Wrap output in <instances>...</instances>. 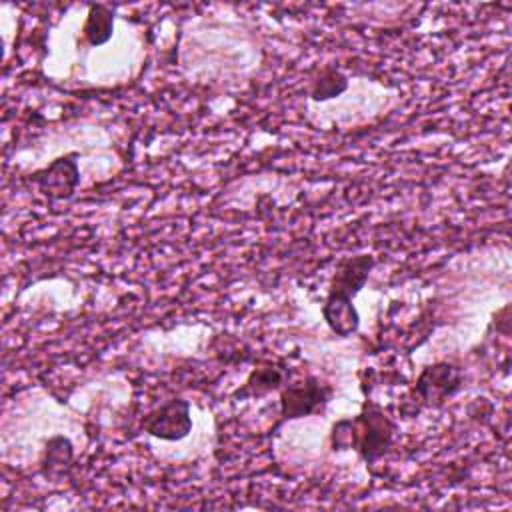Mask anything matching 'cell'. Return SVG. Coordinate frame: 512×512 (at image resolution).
<instances>
[{
  "label": "cell",
  "instance_id": "obj_8",
  "mask_svg": "<svg viewBox=\"0 0 512 512\" xmlns=\"http://www.w3.org/2000/svg\"><path fill=\"white\" fill-rule=\"evenodd\" d=\"M72 458H74V450L68 438L64 436H54L46 442L42 458H40V468L42 474L48 478H58L62 474L68 472V468L72 466Z\"/></svg>",
  "mask_w": 512,
  "mask_h": 512
},
{
  "label": "cell",
  "instance_id": "obj_9",
  "mask_svg": "<svg viewBox=\"0 0 512 512\" xmlns=\"http://www.w3.org/2000/svg\"><path fill=\"white\" fill-rule=\"evenodd\" d=\"M114 32V10L106 4H90L82 34L88 44L102 46L112 38Z\"/></svg>",
  "mask_w": 512,
  "mask_h": 512
},
{
  "label": "cell",
  "instance_id": "obj_2",
  "mask_svg": "<svg viewBox=\"0 0 512 512\" xmlns=\"http://www.w3.org/2000/svg\"><path fill=\"white\" fill-rule=\"evenodd\" d=\"M332 398V386L316 376H306L298 384H288L280 392V416L284 420L304 418L322 410Z\"/></svg>",
  "mask_w": 512,
  "mask_h": 512
},
{
  "label": "cell",
  "instance_id": "obj_4",
  "mask_svg": "<svg viewBox=\"0 0 512 512\" xmlns=\"http://www.w3.org/2000/svg\"><path fill=\"white\" fill-rule=\"evenodd\" d=\"M462 386V370L450 362H434L426 366L414 384V394L422 404L438 408L452 398Z\"/></svg>",
  "mask_w": 512,
  "mask_h": 512
},
{
  "label": "cell",
  "instance_id": "obj_10",
  "mask_svg": "<svg viewBox=\"0 0 512 512\" xmlns=\"http://www.w3.org/2000/svg\"><path fill=\"white\" fill-rule=\"evenodd\" d=\"M280 384H282V372L278 368H272V366L256 368L250 372L244 386L236 392V398H254V396L258 398L272 390H278Z\"/></svg>",
  "mask_w": 512,
  "mask_h": 512
},
{
  "label": "cell",
  "instance_id": "obj_3",
  "mask_svg": "<svg viewBox=\"0 0 512 512\" xmlns=\"http://www.w3.org/2000/svg\"><path fill=\"white\" fill-rule=\"evenodd\" d=\"M30 182L50 200H68L74 196L80 182L78 170V152L64 154L52 160L46 168H40L30 174Z\"/></svg>",
  "mask_w": 512,
  "mask_h": 512
},
{
  "label": "cell",
  "instance_id": "obj_6",
  "mask_svg": "<svg viewBox=\"0 0 512 512\" xmlns=\"http://www.w3.org/2000/svg\"><path fill=\"white\" fill-rule=\"evenodd\" d=\"M372 268H374V256L370 254H356V256L342 258L334 270L326 298L352 302V298L364 288Z\"/></svg>",
  "mask_w": 512,
  "mask_h": 512
},
{
  "label": "cell",
  "instance_id": "obj_5",
  "mask_svg": "<svg viewBox=\"0 0 512 512\" xmlns=\"http://www.w3.org/2000/svg\"><path fill=\"white\" fill-rule=\"evenodd\" d=\"M142 428L154 438L160 440H182L192 430V416H190V402L184 398H172L160 408L148 412L142 418Z\"/></svg>",
  "mask_w": 512,
  "mask_h": 512
},
{
  "label": "cell",
  "instance_id": "obj_1",
  "mask_svg": "<svg viewBox=\"0 0 512 512\" xmlns=\"http://www.w3.org/2000/svg\"><path fill=\"white\" fill-rule=\"evenodd\" d=\"M394 432L396 424L384 408L366 400L358 416L338 420L332 426L330 446L332 450L354 448L366 464H374L388 452Z\"/></svg>",
  "mask_w": 512,
  "mask_h": 512
},
{
  "label": "cell",
  "instance_id": "obj_7",
  "mask_svg": "<svg viewBox=\"0 0 512 512\" xmlns=\"http://www.w3.org/2000/svg\"><path fill=\"white\" fill-rule=\"evenodd\" d=\"M322 316H324L328 328L334 334L342 336V338L352 336L358 330V324H360L358 310H356V306L352 302H342V300L326 298L324 306H322Z\"/></svg>",
  "mask_w": 512,
  "mask_h": 512
},
{
  "label": "cell",
  "instance_id": "obj_11",
  "mask_svg": "<svg viewBox=\"0 0 512 512\" xmlns=\"http://www.w3.org/2000/svg\"><path fill=\"white\" fill-rule=\"evenodd\" d=\"M346 88H348L346 76L340 70H336L334 66H326L320 70L318 78L314 80V84L310 88V96L316 102H324V100L340 96Z\"/></svg>",
  "mask_w": 512,
  "mask_h": 512
}]
</instances>
